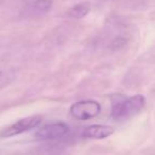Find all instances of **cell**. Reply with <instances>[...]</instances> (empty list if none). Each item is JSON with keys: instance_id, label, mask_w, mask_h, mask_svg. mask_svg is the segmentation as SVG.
<instances>
[{"instance_id": "6da1fadb", "label": "cell", "mask_w": 155, "mask_h": 155, "mask_svg": "<svg viewBox=\"0 0 155 155\" xmlns=\"http://www.w3.org/2000/svg\"><path fill=\"white\" fill-rule=\"evenodd\" d=\"M117 100H113L112 117L115 120H123L139 113L146 104L142 95H135L130 98L116 96Z\"/></svg>"}, {"instance_id": "7a4b0ae2", "label": "cell", "mask_w": 155, "mask_h": 155, "mask_svg": "<svg viewBox=\"0 0 155 155\" xmlns=\"http://www.w3.org/2000/svg\"><path fill=\"white\" fill-rule=\"evenodd\" d=\"M69 110L73 118L85 121L96 118L101 112V105L95 100H82L73 103Z\"/></svg>"}, {"instance_id": "3957f363", "label": "cell", "mask_w": 155, "mask_h": 155, "mask_svg": "<svg viewBox=\"0 0 155 155\" xmlns=\"http://www.w3.org/2000/svg\"><path fill=\"white\" fill-rule=\"evenodd\" d=\"M41 122V116H29L24 119L16 121L12 125L8 127L3 131L0 132V137L1 138H9L13 136L19 135L21 133H25L27 131H30L32 129H35L38 127L39 123Z\"/></svg>"}, {"instance_id": "277c9868", "label": "cell", "mask_w": 155, "mask_h": 155, "mask_svg": "<svg viewBox=\"0 0 155 155\" xmlns=\"http://www.w3.org/2000/svg\"><path fill=\"white\" fill-rule=\"evenodd\" d=\"M69 132V127L64 122H54L49 123L41 129L35 133V137L41 140H53L58 139L64 136H66Z\"/></svg>"}, {"instance_id": "5b68a950", "label": "cell", "mask_w": 155, "mask_h": 155, "mask_svg": "<svg viewBox=\"0 0 155 155\" xmlns=\"http://www.w3.org/2000/svg\"><path fill=\"white\" fill-rule=\"evenodd\" d=\"M115 132L114 127L105 124H93L86 127L83 131L82 135L89 139H105L113 135Z\"/></svg>"}, {"instance_id": "8992f818", "label": "cell", "mask_w": 155, "mask_h": 155, "mask_svg": "<svg viewBox=\"0 0 155 155\" xmlns=\"http://www.w3.org/2000/svg\"><path fill=\"white\" fill-rule=\"evenodd\" d=\"M89 11H91V8L87 3H79L69 10L68 15L73 19H81V18H84L89 13Z\"/></svg>"}, {"instance_id": "52a82bcc", "label": "cell", "mask_w": 155, "mask_h": 155, "mask_svg": "<svg viewBox=\"0 0 155 155\" xmlns=\"http://www.w3.org/2000/svg\"><path fill=\"white\" fill-rule=\"evenodd\" d=\"M53 5V0H35L32 3V10L33 12L38 14L47 13L50 11Z\"/></svg>"}, {"instance_id": "ba28073f", "label": "cell", "mask_w": 155, "mask_h": 155, "mask_svg": "<svg viewBox=\"0 0 155 155\" xmlns=\"http://www.w3.org/2000/svg\"><path fill=\"white\" fill-rule=\"evenodd\" d=\"M127 39L125 38L124 36H117L116 38L110 43V48L112 50H114V51L115 50H119L122 47H124V46L127 45Z\"/></svg>"}, {"instance_id": "9c48e42d", "label": "cell", "mask_w": 155, "mask_h": 155, "mask_svg": "<svg viewBox=\"0 0 155 155\" xmlns=\"http://www.w3.org/2000/svg\"><path fill=\"white\" fill-rule=\"evenodd\" d=\"M1 74H2V71H1V69H0V77H1Z\"/></svg>"}]
</instances>
